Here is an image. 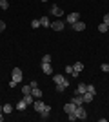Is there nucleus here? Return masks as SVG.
Masks as SVG:
<instances>
[{
	"label": "nucleus",
	"instance_id": "obj_1",
	"mask_svg": "<svg viewBox=\"0 0 109 122\" xmlns=\"http://www.w3.org/2000/svg\"><path fill=\"white\" fill-rule=\"evenodd\" d=\"M11 75H13V78H11V80H15L16 84H20L22 78H24V75H22V69H20V67H13Z\"/></svg>",
	"mask_w": 109,
	"mask_h": 122
},
{
	"label": "nucleus",
	"instance_id": "obj_2",
	"mask_svg": "<svg viewBox=\"0 0 109 122\" xmlns=\"http://www.w3.org/2000/svg\"><path fill=\"white\" fill-rule=\"evenodd\" d=\"M55 84H57V86L69 87V80H67V78H66L64 75H60V73H58V75H55Z\"/></svg>",
	"mask_w": 109,
	"mask_h": 122
},
{
	"label": "nucleus",
	"instance_id": "obj_3",
	"mask_svg": "<svg viewBox=\"0 0 109 122\" xmlns=\"http://www.w3.org/2000/svg\"><path fill=\"white\" fill-rule=\"evenodd\" d=\"M51 29H55V31H64V27H66V22L64 20H55V22H51V25H49Z\"/></svg>",
	"mask_w": 109,
	"mask_h": 122
},
{
	"label": "nucleus",
	"instance_id": "obj_4",
	"mask_svg": "<svg viewBox=\"0 0 109 122\" xmlns=\"http://www.w3.org/2000/svg\"><path fill=\"white\" fill-rule=\"evenodd\" d=\"M75 115H76V118H82V120H85V118H87V113H85L84 106H76V109H75Z\"/></svg>",
	"mask_w": 109,
	"mask_h": 122
},
{
	"label": "nucleus",
	"instance_id": "obj_5",
	"mask_svg": "<svg viewBox=\"0 0 109 122\" xmlns=\"http://www.w3.org/2000/svg\"><path fill=\"white\" fill-rule=\"evenodd\" d=\"M33 106H35V111H36V113H42V111H44V107H46L47 104H44V102H42L40 98H35Z\"/></svg>",
	"mask_w": 109,
	"mask_h": 122
},
{
	"label": "nucleus",
	"instance_id": "obj_6",
	"mask_svg": "<svg viewBox=\"0 0 109 122\" xmlns=\"http://www.w3.org/2000/svg\"><path fill=\"white\" fill-rule=\"evenodd\" d=\"M78 20H80V13H71V15H67V18H66V22H67L69 25H73Z\"/></svg>",
	"mask_w": 109,
	"mask_h": 122
},
{
	"label": "nucleus",
	"instance_id": "obj_7",
	"mask_svg": "<svg viewBox=\"0 0 109 122\" xmlns=\"http://www.w3.org/2000/svg\"><path fill=\"white\" fill-rule=\"evenodd\" d=\"M75 109H76V104H75V102H67V104H66V106H64V111L67 113H75Z\"/></svg>",
	"mask_w": 109,
	"mask_h": 122
},
{
	"label": "nucleus",
	"instance_id": "obj_8",
	"mask_svg": "<svg viewBox=\"0 0 109 122\" xmlns=\"http://www.w3.org/2000/svg\"><path fill=\"white\" fill-rule=\"evenodd\" d=\"M82 69H84V64H82V62H76V64H73V71H75V75H73V76L80 75V73H82Z\"/></svg>",
	"mask_w": 109,
	"mask_h": 122
},
{
	"label": "nucleus",
	"instance_id": "obj_9",
	"mask_svg": "<svg viewBox=\"0 0 109 122\" xmlns=\"http://www.w3.org/2000/svg\"><path fill=\"white\" fill-rule=\"evenodd\" d=\"M71 27H73L75 31H84V29H85V24H84L82 20H78V22H75V24H73Z\"/></svg>",
	"mask_w": 109,
	"mask_h": 122
},
{
	"label": "nucleus",
	"instance_id": "obj_10",
	"mask_svg": "<svg viewBox=\"0 0 109 122\" xmlns=\"http://www.w3.org/2000/svg\"><path fill=\"white\" fill-rule=\"evenodd\" d=\"M51 13H53V15H55V16H57V18H60V16L64 15V11L60 9L58 5H53V7H51Z\"/></svg>",
	"mask_w": 109,
	"mask_h": 122
},
{
	"label": "nucleus",
	"instance_id": "obj_11",
	"mask_svg": "<svg viewBox=\"0 0 109 122\" xmlns=\"http://www.w3.org/2000/svg\"><path fill=\"white\" fill-rule=\"evenodd\" d=\"M82 97H84V102H93V100H95V93L85 91V93L82 95Z\"/></svg>",
	"mask_w": 109,
	"mask_h": 122
},
{
	"label": "nucleus",
	"instance_id": "obj_12",
	"mask_svg": "<svg viewBox=\"0 0 109 122\" xmlns=\"http://www.w3.org/2000/svg\"><path fill=\"white\" fill-rule=\"evenodd\" d=\"M31 95H33L35 98H42V89H40L38 86H36V87H33V89H31Z\"/></svg>",
	"mask_w": 109,
	"mask_h": 122
},
{
	"label": "nucleus",
	"instance_id": "obj_13",
	"mask_svg": "<svg viewBox=\"0 0 109 122\" xmlns=\"http://www.w3.org/2000/svg\"><path fill=\"white\" fill-rule=\"evenodd\" d=\"M71 102H75L76 106H82V104H84V97H82V95H78V93H76V95L73 97V100H71Z\"/></svg>",
	"mask_w": 109,
	"mask_h": 122
},
{
	"label": "nucleus",
	"instance_id": "obj_14",
	"mask_svg": "<svg viewBox=\"0 0 109 122\" xmlns=\"http://www.w3.org/2000/svg\"><path fill=\"white\" fill-rule=\"evenodd\" d=\"M42 71L46 73V75H51L53 73V66L51 64H42Z\"/></svg>",
	"mask_w": 109,
	"mask_h": 122
},
{
	"label": "nucleus",
	"instance_id": "obj_15",
	"mask_svg": "<svg viewBox=\"0 0 109 122\" xmlns=\"http://www.w3.org/2000/svg\"><path fill=\"white\" fill-rule=\"evenodd\" d=\"M49 113H51V106H46V107H44V111L40 113V117L46 120V118H49Z\"/></svg>",
	"mask_w": 109,
	"mask_h": 122
},
{
	"label": "nucleus",
	"instance_id": "obj_16",
	"mask_svg": "<svg viewBox=\"0 0 109 122\" xmlns=\"http://www.w3.org/2000/svg\"><path fill=\"white\" fill-rule=\"evenodd\" d=\"M85 91H87V84H78V87H76V93H78V95H84Z\"/></svg>",
	"mask_w": 109,
	"mask_h": 122
},
{
	"label": "nucleus",
	"instance_id": "obj_17",
	"mask_svg": "<svg viewBox=\"0 0 109 122\" xmlns=\"http://www.w3.org/2000/svg\"><path fill=\"white\" fill-rule=\"evenodd\" d=\"M15 107H16V109H18V111H24V109H26V107H27V102L24 100V98H22V100L18 102V104H16Z\"/></svg>",
	"mask_w": 109,
	"mask_h": 122
},
{
	"label": "nucleus",
	"instance_id": "obj_18",
	"mask_svg": "<svg viewBox=\"0 0 109 122\" xmlns=\"http://www.w3.org/2000/svg\"><path fill=\"white\" fill-rule=\"evenodd\" d=\"M40 24L46 25V27H49V25H51V22H49V18H47V16H42V18H40Z\"/></svg>",
	"mask_w": 109,
	"mask_h": 122
},
{
	"label": "nucleus",
	"instance_id": "obj_19",
	"mask_svg": "<svg viewBox=\"0 0 109 122\" xmlns=\"http://www.w3.org/2000/svg\"><path fill=\"white\" fill-rule=\"evenodd\" d=\"M11 111H13V106L11 104H4V115H9Z\"/></svg>",
	"mask_w": 109,
	"mask_h": 122
},
{
	"label": "nucleus",
	"instance_id": "obj_20",
	"mask_svg": "<svg viewBox=\"0 0 109 122\" xmlns=\"http://www.w3.org/2000/svg\"><path fill=\"white\" fill-rule=\"evenodd\" d=\"M51 60H53L51 55H44L42 56V64H51Z\"/></svg>",
	"mask_w": 109,
	"mask_h": 122
},
{
	"label": "nucleus",
	"instance_id": "obj_21",
	"mask_svg": "<svg viewBox=\"0 0 109 122\" xmlns=\"http://www.w3.org/2000/svg\"><path fill=\"white\" fill-rule=\"evenodd\" d=\"M31 89H33L31 84H29V86H24L22 87V93H24V95H31Z\"/></svg>",
	"mask_w": 109,
	"mask_h": 122
},
{
	"label": "nucleus",
	"instance_id": "obj_22",
	"mask_svg": "<svg viewBox=\"0 0 109 122\" xmlns=\"http://www.w3.org/2000/svg\"><path fill=\"white\" fill-rule=\"evenodd\" d=\"M107 29H109V25H107V24H104V22H102V24L98 25V31H100V33H105Z\"/></svg>",
	"mask_w": 109,
	"mask_h": 122
},
{
	"label": "nucleus",
	"instance_id": "obj_23",
	"mask_svg": "<svg viewBox=\"0 0 109 122\" xmlns=\"http://www.w3.org/2000/svg\"><path fill=\"white\" fill-rule=\"evenodd\" d=\"M0 7H2V9H7V7H9V0H0Z\"/></svg>",
	"mask_w": 109,
	"mask_h": 122
},
{
	"label": "nucleus",
	"instance_id": "obj_24",
	"mask_svg": "<svg viewBox=\"0 0 109 122\" xmlns=\"http://www.w3.org/2000/svg\"><path fill=\"white\" fill-rule=\"evenodd\" d=\"M87 91H89V93H95V95H96V87H95L93 84H87Z\"/></svg>",
	"mask_w": 109,
	"mask_h": 122
},
{
	"label": "nucleus",
	"instance_id": "obj_25",
	"mask_svg": "<svg viewBox=\"0 0 109 122\" xmlns=\"http://www.w3.org/2000/svg\"><path fill=\"white\" fill-rule=\"evenodd\" d=\"M100 69H102L104 73H107V71H109V64H102V66H100Z\"/></svg>",
	"mask_w": 109,
	"mask_h": 122
},
{
	"label": "nucleus",
	"instance_id": "obj_26",
	"mask_svg": "<svg viewBox=\"0 0 109 122\" xmlns=\"http://www.w3.org/2000/svg\"><path fill=\"white\" fill-rule=\"evenodd\" d=\"M40 25H42L40 20H33V22H31V27H40Z\"/></svg>",
	"mask_w": 109,
	"mask_h": 122
},
{
	"label": "nucleus",
	"instance_id": "obj_27",
	"mask_svg": "<svg viewBox=\"0 0 109 122\" xmlns=\"http://www.w3.org/2000/svg\"><path fill=\"white\" fill-rule=\"evenodd\" d=\"M66 73H71V75H75V71H73V66H66Z\"/></svg>",
	"mask_w": 109,
	"mask_h": 122
},
{
	"label": "nucleus",
	"instance_id": "obj_28",
	"mask_svg": "<svg viewBox=\"0 0 109 122\" xmlns=\"http://www.w3.org/2000/svg\"><path fill=\"white\" fill-rule=\"evenodd\" d=\"M4 29H5V22H4V20H0V33H2Z\"/></svg>",
	"mask_w": 109,
	"mask_h": 122
},
{
	"label": "nucleus",
	"instance_id": "obj_29",
	"mask_svg": "<svg viewBox=\"0 0 109 122\" xmlns=\"http://www.w3.org/2000/svg\"><path fill=\"white\" fill-rule=\"evenodd\" d=\"M104 24L109 25V15H104Z\"/></svg>",
	"mask_w": 109,
	"mask_h": 122
},
{
	"label": "nucleus",
	"instance_id": "obj_30",
	"mask_svg": "<svg viewBox=\"0 0 109 122\" xmlns=\"http://www.w3.org/2000/svg\"><path fill=\"white\" fill-rule=\"evenodd\" d=\"M16 86H18V84H16L15 80H11V82H9V87H16Z\"/></svg>",
	"mask_w": 109,
	"mask_h": 122
},
{
	"label": "nucleus",
	"instance_id": "obj_31",
	"mask_svg": "<svg viewBox=\"0 0 109 122\" xmlns=\"http://www.w3.org/2000/svg\"><path fill=\"white\" fill-rule=\"evenodd\" d=\"M64 89H66V87H64V86H57V91H58V93H62Z\"/></svg>",
	"mask_w": 109,
	"mask_h": 122
},
{
	"label": "nucleus",
	"instance_id": "obj_32",
	"mask_svg": "<svg viewBox=\"0 0 109 122\" xmlns=\"http://www.w3.org/2000/svg\"><path fill=\"white\" fill-rule=\"evenodd\" d=\"M4 118H5V117H4V113H0V122L4 120Z\"/></svg>",
	"mask_w": 109,
	"mask_h": 122
},
{
	"label": "nucleus",
	"instance_id": "obj_33",
	"mask_svg": "<svg viewBox=\"0 0 109 122\" xmlns=\"http://www.w3.org/2000/svg\"><path fill=\"white\" fill-rule=\"evenodd\" d=\"M0 113H4V106L2 104H0Z\"/></svg>",
	"mask_w": 109,
	"mask_h": 122
},
{
	"label": "nucleus",
	"instance_id": "obj_34",
	"mask_svg": "<svg viewBox=\"0 0 109 122\" xmlns=\"http://www.w3.org/2000/svg\"><path fill=\"white\" fill-rule=\"evenodd\" d=\"M40 2H46V0H40Z\"/></svg>",
	"mask_w": 109,
	"mask_h": 122
}]
</instances>
